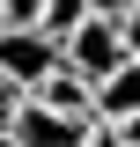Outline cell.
Instances as JSON below:
<instances>
[{
  "instance_id": "7c38bea8",
  "label": "cell",
  "mask_w": 140,
  "mask_h": 147,
  "mask_svg": "<svg viewBox=\"0 0 140 147\" xmlns=\"http://www.w3.org/2000/svg\"><path fill=\"white\" fill-rule=\"evenodd\" d=\"M0 147H15V140H7V125H0Z\"/></svg>"
},
{
  "instance_id": "30bf717a",
  "label": "cell",
  "mask_w": 140,
  "mask_h": 147,
  "mask_svg": "<svg viewBox=\"0 0 140 147\" xmlns=\"http://www.w3.org/2000/svg\"><path fill=\"white\" fill-rule=\"evenodd\" d=\"M125 7H133V0H88V15H103V22H118Z\"/></svg>"
},
{
  "instance_id": "4fadbf2b",
  "label": "cell",
  "mask_w": 140,
  "mask_h": 147,
  "mask_svg": "<svg viewBox=\"0 0 140 147\" xmlns=\"http://www.w3.org/2000/svg\"><path fill=\"white\" fill-rule=\"evenodd\" d=\"M0 30H7V7H0Z\"/></svg>"
},
{
  "instance_id": "8fae6325",
  "label": "cell",
  "mask_w": 140,
  "mask_h": 147,
  "mask_svg": "<svg viewBox=\"0 0 140 147\" xmlns=\"http://www.w3.org/2000/svg\"><path fill=\"white\" fill-rule=\"evenodd\" d=\"M15 96H22V88H15V81H7V74H0V118L15 110Z\"/></svg>"
},
{
  "instance_id": "ba28073f",
  "label": "cell",
  "mask_w": 140,
  "mask_h": 147,
  "mask_svg": "<svg viewBox=\"0 0 140 147\" xmlns=\"http://www.w3.org/2000/svg\"><path fill=\"white\" fill-rule=\"evenodd\" d=\"M111 132H118V147H140V110H125V118H118Z\"/></svg>"
},
{
  "instance_id": "9c48e42d",
  "label": "cell",
  "mask_w": 140,
  "mask_h": 147,
  "mask_svg": "<svg viewBox=\"0 0 140 147\" xmlns=\"http://www.w3.org/2000/svg\"><path fill=\"white\" fill-rule=\"evenodd\" d=\"M81 147H118V132H111V125H103V118H96V125H88V132H81Z\"/></svg>"
},
{
  "instance_id": "7a4b0ae2",
  "label": "cell",
  "mask_w": 140,
  "mask_h": 147,
  "mask_svg": "<svg viewBox=\"0 0 140 147\" xmlns=\"http://www.w3.org/2000/svg\"><path fill=\"white\" fill-rule=\"evenodd\" d=\"M59 59H67L81 81H103V74L125 59V44H118V22H103V15H81L67 37H59Z\"/></svg>"
},
{
  "instance_id": "6da1fadb",
  "label": "cell",
  "mask_w": 140,
  "mask_h": 147,
  "mask_svg": "<svg viewBox=\"0 0 140 147\" xmlns=\"http://www.w3.org/2000/svg\"><path fill=\"white\" fill-rule=\"evenodd\" d=\"M0 125H7L15 147H81V132L96 125V118H67V110L37 103V96H15V110H7Z\"/></svg>"
},
{
  "instance_id": "52a82bcc",
  "label": "cell",
  "mask_w": 140,
  "mask_h": 147,
  "mask_svg": "<svg viewBox=\"0 0 140 147\" xmlns=\"http://www.w3.org/2000/svg\"><path fill=\"white\" fill-rule=\"evenodd\" d=\"M118 44H125V59H140V0L118 15Z\"/></svg>"
},
{
  "instance_id": "3957f363",
  "label": "cell",
  "mask_w": 140,
  "mask_h": 147,
  "mask_svg": "<svg viewBox=\"0 0 140 147\" xmlns=\"http://www.w3.org/2000/svg\"><path fill=\"white\" fill-rule=\"evenodd\" d=\"M52 66H59V37H44V30H15V22L0 30V74L15 81L22 96H30Z\"/></svg>"
},
{
  "instance_id": "8992f818",
  "label": "cell",
  "mask_w": 140,
  "mask_h": 147,
  "mask_svg": "<svg viewBox=\"0 0 140 147\" xmlns=\"http://www.w3.org/2000/svg\"><path fill=\"white\" fill-rule=\"evenodd\" d=\"M81 15H88V0H44V15H37V30H44V37H67V30H74Z\"/></svg>"
},
{
  "instance_id": "5b68a950",
  "label": "cell",
  "mask_w": 140,
  "mask_h": 147,
  "mask_svg": "<svg viewBox=\"0 0 140 147\" xmlns=\"http://www.w3.org/2000/svg\"><path fill=\"white\" fill-rule=\"evenodd\" d=\"M30 96H37V103H52V110H67V118H96V110H88V81L67 66V59H59V66L44 74V81H37Z\"/></svg>"
},
{
  "instance_id": "277c9868",
  "label": "cell",
  "mask_w": 140,
  "mask_h": 147,
  "mask_svg": "<svg viewBox=\"0 0 140 147\" xmlns=\"http://www.w3.org/2000/svg\"><path fill=\"white\" fill-rule=\"evenodd\" d=\"M88 110H96L103 125H118L125 110H140V59H118L103 81H88Z\"/></svg>"
}]
</instances>
